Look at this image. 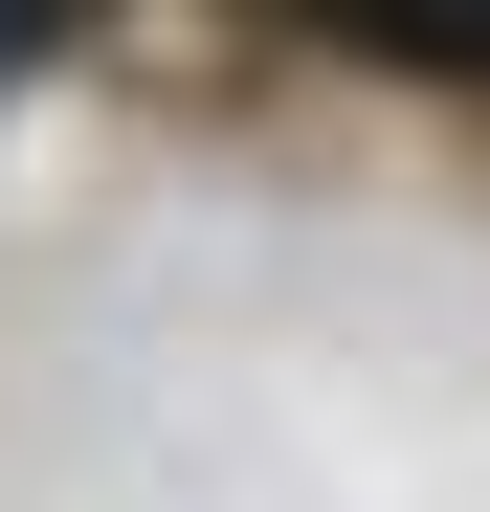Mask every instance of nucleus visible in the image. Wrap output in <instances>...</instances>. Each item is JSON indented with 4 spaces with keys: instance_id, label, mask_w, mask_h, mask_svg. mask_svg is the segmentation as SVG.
Segmentation results:
<instances>
[{
    "instance_id": "obj_1",
    "label": "nucleus",
    "mask_w": 490,
    "mask_h": 512,
    "mask_svg": "<svg viewBox=\"0 0 490 512\" xmlns=\"http://www.w3.org/2000/svg\"><path fill=\"white\" fill-rule=\"evenodd\" d=\"M379 67H490V0H401V23H357Z\"/></svg>"
},
{
    "instance_id": "obj_2",
    "label": "nucleus",
    "mask_w": 490,
    "mask_h": 512,
    "mask_svg": "<svg viewBox=\"0 0 490 512\" xmlns=\"http://www.w3.org/2000/svg\"><path fill=\"white\" fill-rule=\"evenodd\" d=\"M23 67H45V23H23V0H0V90H23Z\"/></svg>"
}]
</instances>
